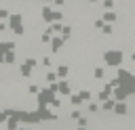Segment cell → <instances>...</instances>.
Masks as SVG:
<instances>
[{
	"label": "cell",
	"instance_id": "cell-1",
	"mask_svg": "<svg viewBox=\"0 0 135 130\" xmlns=\"http://www.w3.org/2000/svg\"><path fill=\"white\" fill-rule=\"evenodd\" d=\"M124 50L122 48H105L103 50V55H101V61H103V65L105 67H120L122 65V61H124Z\"/></svg>",
	"mask_w": 135,
	"mask_h": 130
},
{
	"label": "cell",
	"instance_id": "cell-2",
	"mask_svg": "<svg viewBox=\"0 0 135 130\" xmlns=\"http://www.w3.org/2000/svg\"><path fill=\"white\" fill-rule=\"evenodd\" d=\"M8 27L13 29L15 36H25V27H23V15L21 13H15L8 17Z\"/></svg>",
	"mask_w": 135,
	"mask_h": 130
},
{
	"label": "cell",
	"instance_id": "cell-3",
	"mask_svg": "<svg viewBox=\"0 0 135 130\" xmlns=\"http://www.w3.org/2000/svg\"><path fill=\"white\" fill-rule=\"evenodd\" d=\"M57 96V92H53L49 86L46 88H42L38 94H36V99H38V107H49L51 103H53V99Z\"/></svg>",
	"mask_w": 135,
	"mask_h": 130
},
{
	"label": "cell",
	"instance_id": "cell-4",
	"mask_svg": "<svg viewBox=\"0 0 135 130\" xmlns=\"http://www.w3.org/2000/svg\"><path fill=\"white\" fill-rule=\"evenodd\" d=\"M63 44H65L63 36H53L51 38V55H59L61 48H63Z\"/></svg>",
	"mask_w": 135,
	"mask_h": 130
},
{
	"label": "cell",
	"instance_id": "cell-5",
	"mask_svg": "<svg viewBox=\"0 0 135 130\" xmlns=\"http://www.w3.org/2000/svg\"><path fill=\"white\" fill-rule=\"evenodd\" d=\"M114 115H118V117H127L129 115V105L124 103V101H116V105H114V111H112Z\"/></svg>",
	"mask_w": 135,
	"mask_h": 130
},
{
	"label": "cell",
	"instance_id": "cell-6",
	"mask_svg": "<svg viewBox=\"0 0 135 130\" xmlns=\"http://www.w3.org/2000/svg\"><path fill=\"white\" fill-rule=\"evenodd\" d=\"M101 17H103L105 23H118V19H120V15H118L114 8H105V10L101 13Z\"/></svg>",
	"mask_w": 135,
	"mask_h": 130
},
{
	"label": "cell",
	"instance_id": "cell-7",
	"mask_svg": "<svg viewBox=\"0 0 135 130\" xmlns=\"http://www.w3.org/2000/svg\"><path fill=\"white\" fill-rule=\"evenodd\" d=\"M38 113H40L42 122H55L57 120V113L51 111V109H46V107H38Z\"/></svg>",
	"mask_w": 135,
	"mask_h": 130
},
{
	"label": "cell",
	"instance_id": "cell-8",
	"mask_svg": "<svg viewBox=\"0 0 135 130\" xmlns=\"http://www.w3.org/2000/svg\"><path fill=\"white\" fill-rule=\"evenodd\" d=\"M112 94H114V99H116V101H127V99L131 96V94H129V90H127L124 86H116V88L112 90Z\"/></svg>",
	"mask_w": 135,
	"mask_h": 130
},
{
	"label": "cell",
	"instance_id": "cell-9",
	"mask_svg": "<svg viewBox=\"0 0 135 130\" xmlns=\"http://www.w3.org/2000/svg\"><path fill=\"white\" fill-rule=\"evenodd\" d=\"M57 84H59V94H63V96H70V94H72V84H70L65 78H61Z\"/></svg>",
	"mask_w": 135,
	"mask_h": 130
},
{
	"label": "cell",
	"instance_id": "cell-10",
	"mask_svg": "<svg viewBox=\"0 0 135 130\" xmlns=\"http://www.w3.org/2000/svg\"><path fill=\"white\" fill-rule=\"evenodd\" d=\"M40 17H42V21H46V23H53V8H51L49 4H44V6L40 8Z\"/></svg>",
	"mask_w": 135,
	"mask_h": 130
},
{
	"label": "cell",
	"instance_id": "cell-11",
	"mask_svg": "<svg viewBox=\"0 0 135 130\" xmlns=\"http://www.w3.org/2000/svg\"><path fill=\"white\" fill-rule=\"evenodd\" d=\"M32 73H34V67H30V65L23 61V63L19 65V75H21V78H32Z\"/></svg>",
	"mask_w": 135,
	"mask_h": 130
},
{
	"label": "cell",
	"instance_id": "cell-12",
	"mask_svg": "<svg viewBox=\"0 0 135 130\" xmlns=\"http://www.w3.org/2000/svg\"><path fill=\"white\" fill-rule=\"evenodd\" d=\"M99 31H101V36H103V38H108V40H110V38L114 36V31H116V29H114V23H105Z\"/></svg>",
	"mask_w": 135,
	"mask_h": 130
},
{
	"label": "cell",
	"instance_id": "cell-13",
	"mask_svg": "<svg viewBox=\"0 0 135 130\" xmlns=\"http://www.w3.org/2000/svg\"><path fill=\"white\" fill-rule=\"evenodd\" d=\"M55 71H57L59 80H61V78H68V75H70V65H68V63H61V65L55 67Z\"/></svg>",
	"mask_w": 135,
	"mask_h": 130
},
{
	"label": "cell",
	"instance_id": "cell-14",
	"mask_svg": "<svg viewBox=\"0 0 135 130\" xmlns=\"http://www.w3.org/2000/svg\"><path fill=\"white\" fill-rule=\"evenodd\" d=\"M91 75H93V80H103V78H105V67H103V65H95Z\"/></svg>",
	"mask_w": 135,
	"mask_h": 130
},
{
	"label": "cell",
	"instance_id": "cell-15",
	"mask_svg": "<svg viewBox=\"0 0 135 130\" xmlns=\"http://www.w3.org/2000/svg\"><path fill=\"white\" fill-rule=\"evenodd\" d=\"M53 36H55V31L49 27V29H44V31H42V36H40V42H42V44H51V38H53Z\"/></svg>",
	"mask_w": 135,
	"mask_h": 130
},
{
	"label": "cell",
	"instance_id": "cell-16",
	"mask_svg": "<svg viewBox=\"0 0 135 130\" xmlns=\"http://www.w3.org/2000/svg\"><path fill=\"white\" fill-rule=\"evenodd\" d=\"M114 105H116V99H108V101H103L101 103V111H114Z\"/></svg>",
	"mask_w": 135,
	"mask_h": 130
},
{
	"label": "cell",
	"instance_id": "cell-17",
	"mask_svg": "<svg viewBox=\"0 0 135 130\" xmlns=\"http://www.w3.org/2000/svg\"><path fill=\"white\" fill-rule=\"evenodd\" d=\"M82 103H84V99L80 96V92H78V94H70V105H74V107H80Z\"/></svg>",
	"mask_w": 135,
	"mask_h": 130
},
{
	"label": "cell",
	"instance_id": "cell-18",
	"mask_svg": "<svg viewBox=\"0 0 135 130\" xmlns=\"http://www.w3.org/2000/svg\"><path fill=\"white\" fill-rule=\"evenodd\" d=\"M15 61H17V52H15V50H8V52H4V63L13 65Z\"/></svg>",
	"mask_w": 135,
	"mask_h": 130
},
{
	"label": "cell",
	"instance_id": "cell-19",
	"mask_svg": "<svg viewBox=\"0 0 135 130\" xmlns=\"http://www.w3.org/2000/svg\"><path fill=\"white\" fill-rule=\"evenodd\" d=\"M72 25H63V29H61V36H63V40L68 42V40H72Z\"/></svg>",
	"mask_w": 135,
	"mask_h": 130
},
{
	"label": "cell",
	"instance_id": "cell-20",
	"mask_svg": "<svg viewBox=\"0 0 135 130\" xmlns=\"http://www.w3.org/2000/svg\"><path fill=\"white\" fill-rule=\"evenodd\" d=\"M0 50H2V52L15 50V42H0Z\"/></svg>",
	"mask_w": 135,
	"mask_h": 130
},
{
	"label": "cell",
	"instance_id": "cell-21",
	"mask_svg": "<svg viewBox=\"0 0 135 130\" xmlns=\"http://www.w3.org/2000/svg\"><path fill=\"white\" fill-rule=\"evenodd\" d=\"M57 78H59L57 71H46V73H44V80H46L49 84H51V82H57Z\"/></svg>",
	"mask_w": 135,
	"mask_h": 130
},
{
	"label": "cell",
	"instance_id": "cell-22",
	"mask_svg": "<svg viewBox=\"0 0 135 130\" xmlns=\"http://www.w3.org/2000/svg\"><path fill=\"white\" fill-rule=\"evenodd\" d=\"M80 96H82L84 101H93V92H91L89 88H82V90H80Z\"/></svg>",
	"mask_w": 135,
	"mask_h": 130
},
{
	"label": "cell",
	"instance_id": "cell-23",
	"mask_svg": "<svg viewBox=\"0 0 135 130\" xmlns=\"http://www.w3.org/2000/svg\"><path fill=\"white\" fill-rule=\"evenodd\" d=\"M86 109H89V113H97V111L101 109V105H97V103H93V101H89V105H86Z\"/></svg>",
	"mask_w": 135,
	"mask_h": 130
},
{
	"label": "cell",
	"instance_id": "cell-24",
	"mask_svg": "<svg viewBox=\"0 0 135 130\" xmlns=\"http://www.w3.org/2000/svg\"><path fill=\"white\" fill-rule=\"evenodd\" d=\"M51 29H53L55 34H61V29H63V25H61V21H53V23H51Z\"/></svg>",
	"mask_w": 135,
	"mask_h": 130
},
{
	"label": "cell",
	"instance_id": "cell-25",
	"mask_svg": "<svg viewBox=\"0 0 135 130\" xmlns=\"http://www.w3.org/2000/svg\"><path fill=\"white\" fill-rule=\"evenodd\" d=\"M101 8L105 10V8H116V0H103L101 2Z\"/></svg>",
	"mask_w": 135,
	"mask_h": 130
},
{
	"label": "cell",
	"instance_id": "cell-26",
	"mask_svg": "<svg viewBox=\"0 0 135 130\" xmlns=\"http://www.w3.org/2000/svg\"><path fill=\"white\" fill-rule=\"evenodd\" d=\"M76 126H80V128H86V126H89V120H86L84 115H80V117L76 120Z\"/></svg>",
	"mask_w": 135,
	"mask_h": 130
},
{
	"label": "cell",
	"instance_id": "cell-27",
	"mask_svg": "<svg viewBox=\"0 0 135 130\" xmlns=\"http://www.w3.org/2000/svg\"><path fill=\"white\" fill-rule=\"evenodd\" d=\"M27 92H30V94H38V92H40L38 84H30V86H27Z\"/></svg>",
	"mask_w": 135,
	"mask_h": 130
},
{
	"label": "cell",
	"instance_id": "cell-28",
	"mask_svg": "<svg viewBox=\"0 0 135 130\" xmlns=\"http://www.w3.org/2000/svg\"><path fill=\"white\" fill-rule=\"evenodd\" d=\"M61 105H63V103H61V99H59V96H55V99H53V103H51V107H53V109H61Z\"/></svg>",
	"mask_w": 135,
	"mask_h": 130
},
{
	"label": "cell",
	"instance_id": "cell-29",
	"mask_svg": "<svg viewBox=\"0 0 135 130\" xmlns=\"http://www.w3.org/2000/svg\"><path fill=\"white\" fill-rule=\"evenodd\" d=\"M25 63H27L30 67H36V65H38V61H36L34 57H27V59H25Z\"/></svg>",
	"mask_w": 135,
	"mask_h": 130
},
{
	"label": "cell",
	"instance_id": "cell-30",
	"mask_svg": "<svg viewBox=\"0 0 135 130\" xmlns=\"http://www.w3.org/2000/svg\"><path fill=\"white\" fill-rule=\"evenodd\" d=\"M6 120H8V113L4 109V111H0V124H6Z\"/></svg>",
	"mask_w": 135,
	"mask_h": 130
},
{
	"label": "cell",
	"instance_id": "cell-31",
	"mask_svg": "<svg viewBox=\"0 0 135 130\" xmlns=\"http://www.w3.org/2000/svg\"><path fill=\"white\" fill-rule=\"evenodd\" d=\"M80 115H82V113H80V111H78V109H74V111H72V113H70V120H78V117H80Z\"/></svg>",
	"mask_w": 135,
	"mask_h": 130
},
{
	"label": "cell",
	"instance_id": "cell-32",
	"mask_svg": "<svg viewBox=\"0 0 135 130\" xmlns=\"http://www.w3.org/2000/svg\"><path fill=\"white\" fill-rule=\"evenodd\" d=\"M8 17H11V13L6 8H0V19H8Z\"/></svg>",
	"mask_w": 135,
	"mask_h": 130
},
{
	"label": "cell",
	"instance_id": "cell-33",
	"mask_svg": "<svg viewBox=\"0 0 135 130\" xmlns=\"http://www.w3.org/2000/svg\"><path fill=\"white\" fill-rule=\"evenodd\" d=\"M42 65H44V67H51V57H44V59H42Z\"/></svg>",
	"mask_w": 135,
	"mask_h": 130
},
{
	"label": "cell",
	"instance_id": "cell-34",
	"mask_svg": "<svg viewBox=\"0 0 135 130\" xmlns=\"http://www.w3.org/2000/svg\"><path fill=\"white\" fill-rule=\"evenodd\" d=\"M55 6H65V0H53Z\"/></svg>",
	"mask_w": 135,
	"mask_h": 130
},
{
	"label": "cell",
	"instance_id": "cell-35",
	"mask_svg": "<svg viewBox=\"0 0 135 130\" xmlns=\"http://www.w3.org/2000/svg\"><path fill=\"white\" fill-rule=\"evenodd\" d=\"M129 59H131V61L135 63V50H131V52H129Z\"/></svg>",
	"mask_w": 135,
	"mask_h": 130
},
{
	"label": "cell",
	"instance_id": "cell-36",
	"mask_svg": "<svg viewBox=\"0 0 135 130\" xmlns=\"http://www.w3.org/2000/svg\"><path fill=\"white\" fill-rule=\"evenodd\" d=\"M97 2H99V0H86V4H93V6H95Z\"/></svg>",
	"mask_w": 135,
	"mask_h": 130
},
{
	"label": "cell",
	"instance_id": "cell-37",
	"mask_svg": "<svg viewBox=\"0 0 135 130\" xmlns=\"http://www.w3.org/2000/svg\"><path fill=\"white\" fill-rule=\"evenodd\" d=\"M2 63H4V52L0 50V65H2Z\"/></svg>",
	"mask_w": 135,
	"mask_h": 130
},
{
	"label": "cell",
	"instance_id": "cell-38",
	"mask_svg": "<svg viewBox=\"0 0 135 130\" xmlns=\"http://www.w3.org/2000/svg\"><path fill=\"white\" fill-rule=\"evenodd\" d=\"M4 29H6V25H4L2 21H0V31H4Z\"/></svg>",
	"mask_w": 135,
	"mask_h": 130
},
{
	"label": "cell",
	"instance_id": "cell-39",
	"mask_svg": "<svg viewBox=\"0 0 135 130\" xmlns=\"http://www.w3.org/2000/svg\"><path fill=\"white\" fill-rule=\"evenodd\" d=\"M42 2H44V4H53V0H42Z\"/></svg>",
	"mask_w": 135,
	"mask_h": 130
}]
</instances>
